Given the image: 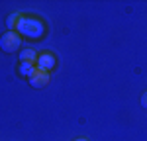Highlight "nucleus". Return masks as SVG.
I'll use <instances>...</instances> for the list:
<instances>
[{
	"label": "nucleus",
	"mask_w": 147,
	"mask_h": 141,
	"mask_svg": "<svg viewBox=\"0 0 147 141\" xmlns=\"http://www.w3.org/2000/svg\"><path fill=\"white\" fill-rule=\"evenodd\" d=\"M18 73L22 75L24 79H30L32 75L35 73V65L34 63H20V67H18Z\"/></svg>",
	"instance_id": "423d86ee"
},
{
	"label": "nucleus",
	"mask_w": 147,
	"mask_h": 141,
	"mask_svg": "<svg viewBox=\"0 0 147 141\" xmlns=\"http://www.w3.org/2000/svg\"><path fill=\"white\" fill-rule=\"evenodd\" d=\"M16 32L22 35V37H28V39H39L45 35V23L41 22L39 18H34V16H24L20 18V22L16 26Z\"/></svg>",
	"instance_id": "f257e3e1"
},
{
	"label": "nucleus",
	"mask_w": 147,
	"mask_h": 141,
	"mask_svg": "<svg viewBox=\"0 0 147 141\" xmlns=\"http://www.w3.org/2000/svg\"><path fill=\"white\" fill-rule=\"evenodd\" d=\"M20 47H22V35L16 30L14 32H6L0 37V49L4 53H16V51H20Z\"/></svg>",
	"instance_id": "f03ea898"
},
{
	"label": "nucleus",
	"mask_w": 147,
	"mask_h": 141,
	"mask_svg": "<svg viewBox=\"0 0 147 141\" xmlns=\"http://www.w3.org/2000/svg\"><path fill=\"white\" fill-rule=\"evenodd\" d=\"M55 63H57L55 55H53L51 51H43V53H39V55H37L35 67H37L39 70H45V73H49V70L55 67Z\"/></svg>",
	"instance_id": "7ed1b4c3"
},
{
	"label": "nucleus",
	"mask_w": 147,
	"mask_h": 141,
	"mask_svg": "<svg viewBox=\"0 0 147 141\" xmlns=\"http://www.w3.org/2000/svg\"><path fill=\"white\" fill-rule=\"evenodd\" d=\"M37 51H34V49H22L20 51V63H34L37 61Z\"/></svg>",
	"instance_id": "39448f33"
},
{
	"label": "nucleus",
	"mask_w": 147,
	"mask_h": 141,
	"mask_svg": "<svg viewBox=\"0 0 147 141\" xmlns=\"http://www.w3.org/2000/svg\"><path fill=\"white\" fill-rule=\"evenodd\" d=\"M20 18H22V14H20V12H14V14H10V16L6 18L8 32H14V30H16V26H18V22H20Z\"/></svg>",
	"instance_id": "0eeeda50"
},
{
	"label": "nucleus",
	"mask_w": 147,
	"mask_h": 141,
	"mask_svg": "<svg viewBox=\"0 0 147 141\" xmlns=\"http://www.w3.org/2000/svg\"><path fill=\"white\" fill-rule=\"evenodd\" d=\"M75 141H88L86 137H79V139H75Z\"/></svg>",
	"instance_id": "1a4fd4ad"
},
{
	"label": "nucleus",
	"mask_w": 147,
	"mask_h": 141,
	"mask_svg": "<svg viewBox=\"0 0 147 141\" xmlns=\"http://www.w3.org/2000/svg\"><path fill=\"white\" fill-rule=\"evenodd\" d=\"M141 106H143V108H147V90L143 92V96H141Z\"/></svg>",
	"instance_id": "6e6552de"
},
{
	"label": "nucleus",
	"mask_w": 147,
	"mask_h": 141,
	"mask_svg": "<svg viewBox=\"0 0 147 141\" xmlns=\"http://www.w3.org/2000/svg\"><path fill=\"white\" fill-rule=\"evenodd\" d=\"M30 81V84L34 86V88H43V86H47L49 84V81H51V77H49V73H45V70H39L37 67H35V73L28 79Z\"/></svg>",
	"instance_id": "20e7f679"
}]
</instances>
